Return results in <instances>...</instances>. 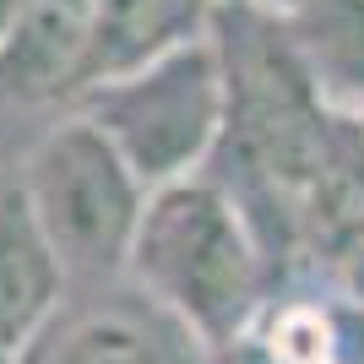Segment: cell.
<instances>
[{
	"label": "cell",
	"mask_w": 364,
	"mask_h": 364,
	"mask_svg": "<svg viewBox=\"0 0 364 364\" xmlns=\"http://www.w3.org/2000/svg\"><path fill=\"white\" fill-rule=\"evenodd\" d=\"M60 256L49 250L22 185L0 191V359L22 353L44 337L60 304Z\"/></svg>",
	"instance_id": "6"
},
{
	"label": "cell",
	"mask_w": 364,
	"mask_h": 364,
	"mask_svg": "<svg viewBox=\"0 0 364 364\" xmlns=\"http://www.w3.org/2000/svg\"><path fill=\"white\" fill-rule=\"evenodd\" d=\"M213 364H272V353H267V343H261V337H234L228 348H218Z\"/></svg>",
	"instance_id": "9"
},
{
	"label": "cell",
	"mask_w": 364,
	"mask_h": 364,
	"mask_svg": "<svg viewBox=\"0 0 364 364\" xmlns=\"http://www.w3.org/2000/svg\"><path fill=\"white\" fill-rule=\"evenodd\" d=\"M196 0H87V28H92V82L125 76L136 65L158 60L164 49L191 38Z\"/></svg>",
	"instance_id": "7"
},
{
	"label": "cell",
	"mask_w": 364,
	"mask_h": 364,
	"mask_svg": "<svg viewBox=\"0 0 364 364\" xmlns=\"http://www.w3.org/2000/svg\"><path fill=\"white\" fill-rule=\"evenodd\" d=\"M92 82L87 0H28L0 33V92L44 104Z\"/></svg>",
	"instance_id": "4"
},
{
	"label": "cell",
	"mask_w": 364,
	"mask_h": 364,
	"mask_svg": "<svg viewBox=\"0 0 364 364\" xmlns=\"http://www.w3.org/2000/svg\"><path fill=\"white\" fill-rule=\"evenodd\" d=\"M353 283H359V299H364V261H359V272H353Z\"/></svg>",
	"instance_id": "11"
},
{
	"label": "cell",
	"mask_w": 364,
	"mask_h": 364,
	"mask_svg": "<svg viewBox=\"0 0 364 364\" xmlns=\"http://www.w3.org/2000/svg\"><path fill=\"white\" fill-rule=\"evenodd\" d=\"M109 147L141 185H180L207 158L228 120L223 65L213 44H174L158 60L92 87V114Z\"/></svg>",
	"instance_id": "2"
},
{
	"label": "cell",
	"mask_w": 364,
	"mask_h": 364,
	"mask_svg": "<svg viewBox=\"0 0 364 364\" xmlns=\"http://www.w3.org/2000/svg\"><path fill=\"white\" fill-rule=\"evenodd\" d=\"M22 196L65 272L104 277L114 267H131L147 201L141 180L92 120H65L33 147Z\"/></svg>",
	"instance_id": "3"
},
{
	"label": "cell",
	"mask_w": 364,
	"mask_h": 364,
	"mask_svg": "<svg viewBox=\"0 0 364 364\" xmlns=\"http://www.w3.org/2000/svg\"><path fill=\"white\" fill-rule=\"evenodd\" d=\"M22 6H28V0H0V33H6V22H11Z\"/></svg>",
	"instance_id": "10"
},
{
	"label": "cell",
	"mask_w": 364,
	"mask_h": 364,
	"mask_svg": "<svg viewBox=\"0 0 364 364\" xmlns=\"http://www.w3.org/2000/svg\"><path fill=\"white\" fill-rule=\"evenodd\" d=\"M191 343L196 337L158 304H98L49 321L22 364H191Z\"/></svg>",
	"instance_id": "5"
},
{
	"label": "cell",
	"mask_w": 364,
	"mask_h": 364,
	"mask_svg": "<svg viewBox=\"0 0 364 364\" xmlns=\"http://www.w3.org/2000/svg\"><path fill=\"white\" fill-rule=\"evenodd\" d=\"M131 272L141 294L196 343L228 348L234 337H245L240 326L256 299V250L223 191L196 180L164 185L141 207Z\"/></svg>",
	"instance_id": "1"
},
{
	"label": "cell",
	"mask_w": 364,
	"mask_h": 364,
	"mask_svg": "<svg viewBox=\"0 0 364 364\" xmlns=\"http://www.w3.org/2000/svg\"><path fill=\"white\" fill-rule=\"evenodd\" d=\"M272 364H343L337 359V337L316 310H289L272 326V337H261Z\"/></svg>",
	"instance_id": "8"
}]
</instances>
